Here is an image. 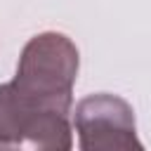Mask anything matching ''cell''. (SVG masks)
I'll list each match as a JSON object with an SVG mask.
<instances>
[{
  "label": "cell",
  "mask_w": 151,
  "mask_h": 151,
  "mask_svg": "<svg viewBox=\"0 0 151 151\" xmlns=\"http://www.w3.org/2000/svg\"><path fill=\"white\" fill-rule=\"evenodd\" d=\"M78 68L80 52L76 42L64 33L45 31L24 45L17 76L9 83L28 104L68 116Z\"/></svg>",
  "instance_id": "obj_1"
},
{
  "label": "cell",
  "mask_w": 151,
  "mask_h": 151,
  "mask_svg": "<svg viewBox=\"0 0 151 151\" xmlns=\"http://www.w3.org/2000/svg\"><path fill=\"white\" fill-rule=\"evenodd\" d=\"M73 146V127L66 113L28 104L12 83L0 85V149L66 151Z\"/></svg>",
  "instance_id": "obj_2"
},
{
  "label": "cell",
  "mask_w": 151,
  "mask_h": 151,
  "mask_svg": "<svg viewBox=\"0 0 151 151\" xmlns=\"http://www.w3.org/2000/svg\"><path fill=\"white\" fill-rule=\"evenodd\" d=\"M73 127L83 151H132L144 149L137 137L134 109L118 94L97 92L76 104Z\"/></svg>",
  "instance_id": "obj_3"
}]
</instances>
